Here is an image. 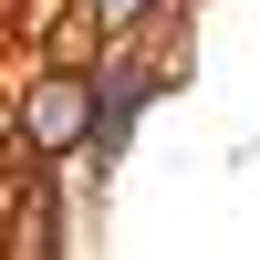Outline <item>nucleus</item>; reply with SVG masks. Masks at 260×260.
Masks as SVG:
<instances>
[{"instance_id": "nucleus-1", "label": "nucleus", "mask_w": 260, "mask_h": 260, "mask_svg": "<svg viewBox=\"0 0 260 260\" xmlns=\"http://www.w3.org/2000/svg\"><path fill=\"white\" fill-rule=\"evenodd\" d=\"M83 115H94V73L42 62V73L21 83V104H11V136L31 146L42 167H52V156H73V146H83Z\"/></svg>"}, {"instance_id": "nucleus-2", "label": "nucleus", "mask_w": 260, "mask_h": 260, "mask_svg": "<svg viewBox=\"0 0 260 260\" xmlns=\"http://www.w3.org/2000/svg\"><path fill=\"white\" fill-rule=\"evenodd\" d=\"M156 21H167V0H83L73 31H94V42H136V31H156Z\"/></svg>"}]
</instances>
